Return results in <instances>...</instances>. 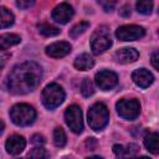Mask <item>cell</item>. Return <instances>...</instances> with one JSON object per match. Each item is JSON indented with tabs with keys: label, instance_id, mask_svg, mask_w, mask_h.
Instances as JSON below:
<instances>
[{
	"label": "cell",
	"instance_id": "cell-1",
	"mask_svg": "<svg viewBox=\"0 0 159 159\" xmlns=\"http://www.w3.org/2000/svg\"><path fill=\"white\" fill-rule=\"evenodd\" d=\"M41 67L35 62H24L12 68L7 77V88L14 94H25L34 91L41 81Z\"/></svg>",
	"mask_w": 159,
	"mask_h": 159
},
{
	"label": "cell",
	"instance_id": "cell-2",
	"mask_svg": "<svg viewBox=\"0 0 159 159\" xmlns=\"http://www.w3.org/2000/svg\"><path fill=\"white\" fill-rule=\"evenodd\" d=\"M109 120L108 108L103 103H94L88 111V124L94 130L103 129Z\"/></svg>",
	"mask_w": 159,
	"mask_h": 159
},
{
	"label": "cell",
	"instance_id": "cell-3",
	"mask_svg": "<svg viewBox=\"0 0 159 159\" xmlns=\"http://www.w3.org/2000/svg\"><path fill=\"white\" fill-rule=\"evenodd\" d=\"M10 117L11 120L17 125H29L35 120L36 112L30 104L19 103L10 109Z\"/></svg>",
	"mask_w": 159,
	"mask_h": 159
},
{
	"label": "cell",
	"instance_id": "cell-4",
	"mask_svg": "<svg viewBox=\"0 0 159 159\" xmlns=\"http://www.w3.org/2000/svg\"><path fill=\"white\" fill-rule=\"evenodd\" d=\"M65 101V91L57 83H50L42 91V103L46 108L53 109Z\"/></svg>",
	"mask_w": 159,
	"mask_h": 159
},
{
	"label": "cell",
	"instance_id": "cell-5",
	"mask_svg": "<svg viewBox=\"0 0 159 159\" xmlns=\"http://www.w3.org/2000/svg\"><path fill=\"white\" fill-rule=\"evenodd\" d=\"M112 46V37L107 26H99L91 37V48L94 55H101Z\"/></svg>",
	"mask_w": 159,
	"mask_h": 159
},
{
	"label": "cell",
	"instance_id": "cell-6",
	"mask_svg": "<svg viewBox=\"0 0 159 159\" xmlns=\"http://www.w3.org/2000/svg\"><path fill=\"white\" fill-rule=\"evenodd\" d=\"M116 108H117V112L118 114L124 118V119H128V120H132V119H135L139 113H140V104L137 99L134 98H123V99H119L116 104Z\"/></svg>",
	"mask_w": 159,
	"mask_h": 159
},
{
	"label": "cell",
	"instance_id": "cell-7",
	"mask_svg": "<svg viewBox=\"0 0 159 159\" xmlns=\"http://www.w3.org/2000/svg\"><path fill=\"white\" fill-rule=\"evenodd\" d=\"M65 120L70 129L75 133H81L83 129V120H82V111L78 106L72 104L65 112Z\"/></svg>",
	"mask_w": 159,
	"mask_h": 159
},
{
	"label": "cell",
	"instance_id": "cell-8",
	"mask_svg": "<svg viewBox=\"0 0 159 159\" xmlns=\"http://www.w3.org/2000/svg\"><path fill=\"white\" fill-rule=\"evenodd\" d=\"M144 34L145 30L138 25H123L116 31V36L120 41H134L143 37Z\"/></svg>",
	"mask_w": 159,
	"mask_h": 159
},
{
	"label": "cell",
	"instance_id": "cell-9",
	"mask_svg": "<svg viewBox=\"0 0 159 159\" xmlns=\"http://www.w3.org/2000/svg\"><path fill=\"white\" fill-rule=\"evenodd\" d=\"M117 82H118V76L114 72L109 71V70L99 71L96 75V83L103 91L112 89L117 84Z\"/></svg>",
	"mask_w": 159,
	"mask_h": 159
},
{
	"label": "cell",
	"instance_id": "cell-10",
	"mask_svg": "<svg viewBox=\"0 0 159 159\" xmlns=\"http://www.w3.org/2000/svg\"><path fill=\"white\" fill-rule=\"evenodd\" d=\"M73 16V9L70 4L67 2H61L58 4L53 11H52V19L56 21V22H60V24H66L71 20V17Z\"/></svg>",
	"mask_w": 159,
	"mask_h": 159
},
{
	"label": "cell",
	"instance_id": "cell-11",
	"mask_svg": "<svg viewBox=\"0 0 159 159\" xmlns=\"http://www.w3.org/2000/svg\"><path fill=\"white\" fill-rule=\"evenodd\" d=\"M5 147H6L7 153H10L12 155H17V154H20L25 149L26 140H25V138L22 135L14 134V135H11V137L7 138Z\"/></svg>",
	"mask_w": 159,
	"mask_h": 159
},
{
	"label": "cell",
	"instance_id": "cell-12",
	"mask_svg": "<svg viewBox=\"0 0 159 159\" xmlns=\"http://www.w3.org/2000/svg\"><path fill=\"white\" fill-rule=\"evenodd\" d=\"M70 51H71V45L66 41L53 42V43H51L46 47V53L50 57H55V58L63 57L67 53H70Z\"/></svg>",
	"mask_w": 159,
	"mask_h": 159
},
{
	"label": "cell",
	"instance_id": "cell-13",
	"mask_svg": "<svg viewBox=\"0 0 159 159\" xmlns=\"http://www.w3.org/2000/svg\"><path fill=\"white\" fill-rule=\"evenodd\" d=\"M132 80L134 81V83L137 86H139L142 88H147V87H149L153 83L154 77H153V75L148 70H145V68H138V70H135L132 73Z\"/></svg>",
	"mask_w": 159,
	"mask_h": 159
},
{
	"label": "cell",
	"instance_id": "cell-14",
	"mask_svg": "<svg viewBox=\"0 0 159 159\" xmlns=\"http://www.w3.org/2000/svg\"><path fill=\"white\" fill-rule=\"evenodd\" d=\"M138 56H139L138 51L135 48H132V47L120 48V50H118L114 53V57H116L117 62H119V63H130V62H134L138 58Z\"/></svg>",
	"mask_w": 159,
	"mask_h": 159
},
{
	"label": "cell",
	"instance_id": "cell-15",
	"mask_svg": "<svg viewBox=\"0 0 159 159\" xmlns=\"http://www.w3.org/2000/svg\"><path fill=\"white\" fill-rule=\"evenodd\" d=\"M139 148L135 144H128V145H119L116 144L113 145V152L117 155L118 159H129L133 158L138 153Z\"/></svg>",
	"mask_w": 159,
	"mask_h": 159
},
{
	"label": "cell",
	"instance_id": "cell-16",
	"mask_svg": "<svg viewBox=\"0 0 159 159\" xmlns=\"http://www.w3.org/2000/svg\"><path fill=\"white\" fill-rule=\"evenodd\" d=\"M93 65H94V61L88 53H82L75 60V67L80 71H87L92 68Z\"/></svg>",
	"mask_w": 159,
	"mask_h": 159
},
{
	"label": "cell",
	"instance_id": "cell-17",
	"mask_svg": "<svg viewBox=\"0 0 159 159\" xmlns=\"http://www.w3.org/2000/svg\"><path fill=\"white\" fill-rule=\"evenodd\" d=\"M21 37L16 34H4L0 35V50H7L14 45H17Z\"/></svg>",
	"mask_w": 159,
	"mask_h": 159
},
{
	"label": "cell",
	"instance_id": "cell-18",
	"mask_svg": "<svg viewBox=\"0 0 159 159\" xmlns=\"http://www.w3.org/2000/svg\"><path fill=\"white\" fill-rule=\"evenodd\" d=\"M158 139H159L158 133H149L144 138L145 148L148 150H150L153 154H158V152H159V149H158Z\"/></svg>",
	"mask_w": 159,
	"mask_h": 159
},
{
	"label": "cell",
	"instance_id": "cell-19",
	"mask_svg": "<svg viewBox=\"0 0 159 159\" xmlns=\"http://www.w3.org/2000/svg\"><path fill=\"white\" fill-rule=\"evenodd\" d=\"M14 24V15L12 12L6 9L5 6H0V29L7 27Z\"/></svg>",
	"mask_w": 159,
	"mask_h": 159
},
{
	"label": "cell",
	"instance_id": "cell-20",
	"mask_svg": "<svg viewBox=\"0 0 159 159\" xmlns=\"http://www.w3.org/2000/svg\"><path fill=\"white\" fill-rule=\"evenodd\" d=\"M37 29L40 31V34H42L43 36H47V37H52V36H56L60 34V29H57L56 26H52L47 22H41L37 25Z\"/></svg>",
	"mask_w": 159,
	"mask_h": 159
},
{
	"label": "cell",
	"instance_id": "cell-21",
	"mask_svg": "<svg viewBox=\"0 0 159 159\" xmlns=\"http://www.w3.org/2000/svg\"><path fill=\"white\" fill-rule=\"evenodd\" d=\"M27 159H48V152L40 145L35 147L29 152Z\"/></svg>",
	"mask_w": 159,
	"mask_h": 159
},
{
	"label": "cell",
	"instance_id": "cell-22",
	"mask_svg": "<svg viewBox=\"0 0 159 159\" xmlns=\"http://www.w3.org/2000/svg\"><path fill=\"white\" fill-rule=\"evenodd\" d=\"M88 26H89V24H88L87 21H81V22L76 24V25L70 30V36H71L72 39L78 37L81 34H83V32L88 29Z\"/></svg>",
	"mask_w": 159,
	"mask_h": 159
},
{
	"label": "cell",
	"instance_id": "cell-23",
	"mask_svg": "<svg viewBox=\"0 0 159 159\" xmlns=\"http://www.w3.org/2000/svg\"><path fill=\"white\" fill-rule=\"evenodd\" d=\"M53 142L57 147H61V148L66 145V134H65V132L61 127L55 128V130H53Z\"/></svg>",
	"mask_w": 159,
	"mask_h": 159
},
{
	"label": "cell",
	"instance_id": "cell-24",
	"mask_svg": "<svg viewBox=\"0 0 159 159\" xmlns=\"http://www.w3.org/2000/svg\"><path fill=\"white\" fill-rule=\"evenodd\" d=\"M81 92L84 97H89L94 93V87H93V83L89 78H84L82 84H81Z\"/></svg>",
	"mask_w": 159,
	"mask_h": 159
},
{
	"label": "cell",
	"instance_id": "cell-25",
	"mask_svg": "<svg viewBox=\"0 0 159 159\" xmlns=\"http://www.w3.org/2000/svg\"><path fill=\"white\" fill-rule=\"evenodd\" d=\"M152 9H153V2L152 1H147V0H143V1H138L137 2V10L140 12V14H150L152 12Z\"/></svg>",
	"mask_w": 159,
	"mask_h": 159
},
{
	"label": "cell",
	"instance_id": "cell-26",
	"mask_svg": "<svg viewBox=\"0 0 159 159\" xmlns=\"http://www.w3.org/2000/svg\"><path fill=\"white\" fill-rule=\"evenodd\" d=\"M31 142L34 144H37V145H41L45 143V138L41 135V134H34L32 138H31Z\"/></svg>",
	"mask_w": 159,
	"mask_h": 159
},
{
	"label": "cell",
	"instance_id": "cell-27",
	"mask_svg": "<svg viewBox=\"0 0 159 159\" xmlns=\"http://www.w3.org/2000/svg\"><path fill=\"white\" fill-rule=\"evenodd\" d=\"M35 4V1H16V5L20 9H27L30 6H32Z\"/></svg>",
	"mask_w": 159,
	"mask_h": 159
},
{
	"label": "cell",
	"instance_id": "cell-28",
	"mask_svg": "<svg viewBox=\"0 0 159 159\" xmlns=\"http://www.w3.org/2000/svg\"><path fill=\"white\" fill-rule=\"evenodd\" d=\"M119 14H120L122 16H124V17L129 16V15H130V7H129V5H124V6H122L120 10H119Z\"/></svg>",
	"mask_w": 159,
	"mask_h": 159
},
{
	"label": "cell",
	"instance_id": "cell-29",
	"mask_svg": "<svg viewBox=\"0 0 159 159\" xmlns=\"http://www.w3.org/2000/svg\"><path fill=\"white\" fill-rule=\"evenodd\" d=\"M102 6H103V9L106 10V11H112V9L114 7V5H116V2L114 1H112V2H99Z\"/></svg>",
	"mask_w": 159,
	"mask_h": 159
},
{
	"label": "cell",
	"instance_id": "cell-30",
	"mask_svg": "<svg viewBox=\"0 0 159 159\" xmlns=\"http://www.w3.org/2000/svg\"><path fill=\"white\" fill-rule=\"evenodd\" d=\"M152 63L154 66L155 70H159V63H158V51H155L152 56Z\"/></svg>",
	"mask_w": 159,
	"mask_h": 159
},
{
	"label": "cell",
	"instance_id": "cell-31",
	"mask_svg": "<svg viewBox=\"0 0 159 159\" xmlns=\"http://www.w3.org/2000/svg\"><path fill=\"white\" fill-rule=\"evenodd\" d=\"M96 140L93 139V138H88L87 139V142H86V147L87 148H89V150H93L94 148H96Z\"/></svg>",
	"mask_w": 159,
	"mask_h": 159
},
{
	"label": "cell",
	"instance_id": "cell-32",
	"mask_svg": "<svg viewBox=\"0 0 159 159\" xmlns=\"http://www.w3.org/2000/svg\"><path fill=\"white\" fill-rule=\"evenodd\" d=\"M6 57H7V56H5V57H2V60H1V63H0V71H1V68H2V66H4V63H5V61H6V60H5Z\"/></svg>",
	"mask_w": 159,
	"mask_h": 159
},
{
	"label": "cell",
	"instance_id": "cell-33",
	"mask_svg": "<svg viewBox=\"0 0 159 159\" xmlns=\"http://www.w3.org/2000/svg\"><path fill=\"white\" fill-rule=\"evenodd\" d=\"M2 130H4V123L0 120V134L2 133Z\"/></svg>",
	"mask_w": 159,
	"mask_h": 159
},
{
	"label": "cell",
	"instance_id": "cell-34",
	"mask_svg": "<svg viewBox=\"0 0 159 159\" xmlns=\"http://www.w3.org/2000/svg\"><path fill=\"white\" fill-rule=\"evenodd\" d=\"M133 159H150L148 157H139V158H133Z\"/></svg>",
	"mask_w": 159,
	"mask_h": 159
},
{
	"label": "cell",
	"instance_id": "cell-35",
	"mask_svg": "<svg viewBox=\"0 0 159 159\" xmlns=\"http://www.w3.org/2000/svg\"><path fill=\"white\" fill-rule=\"evenodd\" d=\"M87 159H103L101 157H91V158H87Z\"/></svg>",
	"mask_w": 159,
	"mask_h": 159
}]
</instances>
